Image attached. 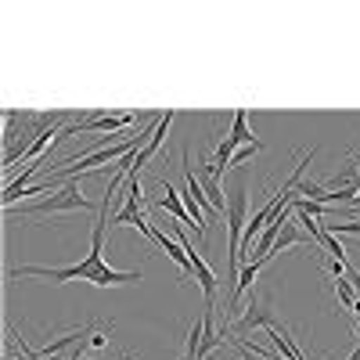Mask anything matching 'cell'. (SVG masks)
Listing matches in <instances>:
<instances>
[{"label":"cell","instance_id":"6da1fadb","mask_svg":"<svg viewBox=\"0 0 360 360\" xmlns=\"http://www.w3.org/2000/svg\"><path fill=\"white\" fill-rule=\"evenodd\" d=\"M108 202L112 198H101V209H98V224L90 231V252L79 259V263H69V266H8V278H47V281H90L98 288H108V285H137L144 281L141 270H115L105 263V234L112 227V217H108Z\"/></svg>","mask_w":360,"mask_h":360},{"label":"cell","instance_id":"7a4b0ae2","mask_svg":"<svg viewBox=\"0 0 360 360\" xmlns=\"http://www.w3.org/2000/svg\"><path fill=\"white\" fill-rule=\"evenodd\" d=\"M69 112H18V108H8L4 112V169H11L18 159L25 162V152L37 144V137L51 127H62L69 123Z\"/></svg>","mask_w":360,"mask_h":360},{"label":"cell","instance_id":"3957f363","mask_svg":"<svg viewBox=\"0 0 360 360\" xmlns=\"http://www.w3.org/2000/svg\"><path fill=\"white\" fill-rule=\"evenodd\" d=\"M245 209H249V173H238L234 184L227 188V281L231 292L238 285V274H242V263H238V249H242V234H245ZM227 292V295H231Z\"/></svg>","mask_w":360,"mask_h":360},{"label":"cell","instance_id":"277c9868","mask_svg":"<svg viewBox=\"0 0 360 360\" xmlns=\"http://www.w3.org/2000/svg\"><path fill=\"white\" fill-rule=\"evenodd\" d=\"M94 209H101V205H94L90 198H83L79 180H69V184H65L62 191H54L51 198L33 202V205H25V209H4V217L11 220L15 213H22V217H47V213H94Z\"/></svg>","mask_w":360,"mask_h":360},{"label":"cell","instance_id":"5b68a950","mask_svg":"<svg viewBox=\"0 0 360 360\" xmlns=\"http://www.w3.org/2000/svg\"><path fill=\"white\" fill-rule=\"evenodd\" d=\"M173 234H176V242L184 245V252H188V259H191V278L198 281V288H202V295H205V310H217V274L209 270V263L202 259V252H195V245H191V238L184 234V224H173Z\"/></svg>","mask_w":360,"mask_h":360},{"label":"cell","instance_id":"8992f818","mask_svg":"<svg viewBox=\"0 0 360 360\" xmlns=\"http://www.w3.org/2000/svg\"><path fill=\"white\" fill-rule=\"evenodd\" d=\"M274 324H278V317H274V307H270V295H263V299H252L249 310L238 321H231V332L249 335V332H256V328H274Z\"/></svg>","mask_w":360,"mask_h":360},{"label":"cell","instance_id":"52a82bcc","mask_svg":"<svg viewBox=\"0 0 360 360\" xmlns=\"http://www.w3.org/2000/svg\"><path fill=\"white\" fill-rule=\"evenodd\" d=\"M94 332H101V328L90 321V324H83V328H72V332H65V335H58V339H47L37 353L47 360V356H58V353H65V349H76V346H83V342H90L94 339Z\"/></svg>","mask_w":360,"mask_h":360},{"label":"cell","instance_id":"ba28073f","mask_svg":"<svg viewBox=\"0 0 360 360\" xmlns=\"http://www.w3.org/2000/svg\"><path fill=\"white\" fill-rule=\"evenodd\" d=\"M159 188H162V198H159V209H166V213L176 220V224H184V227H195V220H191V213H188V205H184V198H180V191H173L166 180H159Z\"/></svg>","mask_w":360,"mask_h":360},{"label":"cell","instance_id":"9c48e42d","mask_svg":"<svg viewBox=\"0 0 360 360\" xmlns=\"http://www.w3.org/2000/svg\"><path fill=\"white\" fill-rule=\"evenodd\" d=\"M152 242H155V245H159V249H162V252H166V256H169V259H173V263H176L180 270H184V278H191V259H188L184 245H180L176 238H169L166 231H159V227H155V234H152Z\"/></svg>","mask_w":360,"mask_h":360},{"label":"cell","instance_id":"30bf717a","mask_svg":"<svg viewBox=\"0 0 360 360\" xmlns=\"http://www.w3.org/2000/svg\"><path fill=\"white\" fill-rule=\"evenodd\" d=\"M231 137H234L238 148L263 144V141H256V134H252V127H249V108H234V115H231Z\"/></svg>","mask_w":360,"mask_h":360},{"label":"cell","instance_id":"8fae6325","mask_svg":"<svg viewBox=\"0 0 360 360\" xmlns=\"http://www.w3.org/2000/svg\"><path fill=\"white\" fill-rule=\"evenodd\" d=\"M292 209L299 217H314V220H321V217H328L332 209L328 205H321V202H310V198H292Z\"/></svg>","mask_w":360,"mask_h":360},{"label":"cell","instance_id":"7c38bea8","mask_svg":"<svg viewBox=\"0 0 360 360\" xmlns=\"http://www.w3.org/2000/svg\"><path fill=\"white\" fill-rule=\"evenodd\" d=\"M303 242H307V238L299 234V227L288 220V224L281 227V234H278V242H274V252H281V249H292V245H303Z\"/></svg>","mask_w":360,"mask_h":360},{"label":"cell","instance_id":"4fadbf2b","mask_svg":"<svg viewBox=\"0 0 360 360\" xmlns=\"http://www.w3.org/2000/svg\"><path fill=\"white\" fill-rule=\"evenodd\" d=\"M335 292H339L342 310H353V303H356V288H353V281H349V278H335Z\"/></svg>","mask_w":360,"mask_h":360},{"label":"cell","instance_id":"5bb4252c","mask_svg":"<svg viewBox=\"0 0 360 360\" xmlns=\"http://www.w3.org/2000/svg\"><path fill=\"white\" fill-rule=\"evenodd\" d=\"M346 360H360V342H356V349H353V353H349Z\"/></svg>","mask_w":360,"mask_h":360},{"label":"cell","instance_id":"9a60e30c","mask_svg":"<svg viewBox=\"0 0 360 360\" xmlns=\"http://www.w3.org/2000/svg\"><path fill=\"white\" fill-rule=\"evenodd\" d=\"M349 314H356V317H360V295H356V303H353V310H349Z\"/></svg>","mask_w":360,"mask_h":360},{"label":"cell","instance_id":"2e32d148","mask_svg":"<svg viewBox=\"0 0 360 360\" xmlns=\"http://www.w3.org/2000/svg\"><path fill=\"white\" fill-rule=\"evenodd\" d=\"M356 339H360V324H356Z\"/></svg>","mask_w":360,"mask_h":360},{"label":"cell","instance_id":"e0dca14e","mask_svg":"<svg viewBox=\"0 0 360 360\" xmlns=\"http://www.w3.org/2000/svg\"><path fill=\"white\" fill-rule=\"evenodd\" d=\"M8 360H15V353H8Z\"/></svg>","mask_w":360,"mask_h":360},{"label":"cell","instance_id":"ac0fdd59","mask_svg":"<svg viewBox=\"0 0 360 360\" xmlns=\"http://www.w3.org/2000/svg\"><path fill=\"white\" fill-rule=\"evenodd\" d=\"M180 360H188V356H180Z\"/></svg>","mask_w":360,"mask_h":360},{"label":"cell","instance_id":"d6986e66","mask_svg":"<svg viewBox=\"0 0 360 360\" xmlns=\"http://www.w3.org/2000/svg\"><path fill=\"white\" fill-rule=\"evenodd\" d=\"M127 360H134V356H127Z\"/></svg>","mask_w":360,"mask_h":360}]
</instances>
